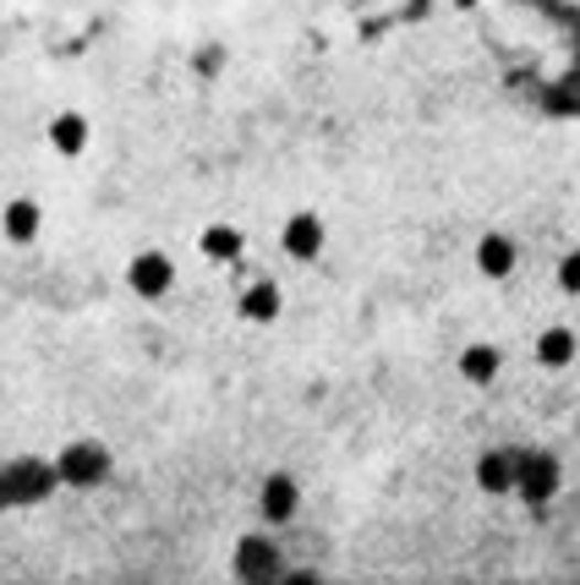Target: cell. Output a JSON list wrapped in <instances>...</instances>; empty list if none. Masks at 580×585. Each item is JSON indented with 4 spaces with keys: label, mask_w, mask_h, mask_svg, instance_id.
Listing matches in <instances>:
<instances>
[{
    "label": "cell",
    "mask_w": 580,
    "mask_h": 585,
    "mask_svg": "<svg viewBox=\"0 0 580 585\" xmlns=\"http://www.w3.org/2000/svg\"><path fill=\"white\" fill-rule=\"evenodd\" d=\"M554 280H559V291H565V295H580V247H570V252L559 258Z\"/></svg>",
    "instance_id": "4fadbf2b"
},
{
    "label": "cell",
    "mask_w": 580,
    "mask_h": 585,
    "mask_svg": "<svg viewBox=\"0 0 580 585\" xmlns=\"http://www.w3.org/2000/svg\"><path fill=\"white\" fill-rule=\"evenodd\" d=\"M39 225H44V208H39L33 197H11V203L0 208V236H6L11 247H28V241L39 236Z\"/></svg>",
    "instance_id": "5b68a950"
},
{
    "label": "cell",
    "mask_w": 580,
    "mask_h": 585,
    "mask_svg": "<svg viewBox=\"0 0 580 585\" xmlns=\"http://www.w3.org/2000/svg\"><path fill=\"white\" fill-rule=\"evenodd\" d=\"M44 138H50V148H55L61 159H77V153L88 148V116H83V110H61Z\"/></svg>",
    "instance_id": "52a82bcc"
},
{
    "label": "cell",
    "mask_w": 580,
    "mask_h": 585,
    "mask_svg": "<svg viewBox=\"0 0 580 585\" xmlns=\"http://www.w3.org/2000/svg\"><path fill=\"white\" fill-rule=\"evenodd\" d=\"M105 465H110V459H105L99 443H72V448L61 454V476H66V481H99Z\"/></svg>",
    "instance_id": "9c48e42d"
},
{
    "label": "cell",
    "mask_w": 580,
    "mask_h": 585,
    "mask_svg": "<svg viewBox=\"0 0 580 585\" xmlns=\"http://www.w3.org/2000/svg\"><path fill=\"white\" fill-rule=\"evenodd\" d=\"M127 285H132V295H143V301H159V295L175 285L170 252H138V258L127 263Z\"/></svg>",
    "instance_id": "6da1fadb"
},
{
    "label": "cell",
    "mask_w": 580,
    "mask_h": 585,
    "mask_svg": "<svg viewBox=\"0 0 580 585\" xmlns=\"http://www.w3.org/2000/svg\"><path fill=\"white\" fill-rule=\"evenodd\" d=\"M515 263H520L515 236H504V230L476 236V274H482V280H509V274H515Z\"/></svg>",
    "instance_id": "3957f363"
},
{
    "label": "cell",
    "mask_w": 580,
    "mask_h": 585,
    "mask_svg": "<svg viewBox=\"0 0 580 585\" xmlns=\"http://www.w3.org/2000/svg\"><path fill=\"white\" fill-rule=\"evenodd\" d=\"M280 306H286V295H280L275 280H253V285L241 291V317H247V323H275Z\"/></svg>",
    "instance_id": "30bf717a"
},
{
    "label": "cell",
    "mask_w": 580,
    "mask_h": 585,
    "mask_svg": "<svg viewBox=\"0 0 580 585\" xmlns=\"http://www.w3.org/2000/svg\"><path fill=\"white\" fill-rule=\"evenodd\" d=\"M520 459L526 454H515V448H482L476 454V487L482 492H509V487H520Z\"/></svg>",
    "instance_id": "7a4b0ae2"
},
{
    "label": "cell",
    "mask_w": 580,
    "mask_h": 585,
    "mask_svg": "<svg viewBox=\"0 0 580 585\" xmlns=\"http://www.w3.org/2000/svg\"><path fill=\"white\" fill-rule=\"evenodd\" d=\"M498 367H504V356H498V345H487V339H476V345L460 350V378L476 383V389H487V383L498 378Z\"/></svg>",
    "instance_id": "ba28073f"
},
{
    "label": "cell",
    "mask_w": 580,
    "mask_h": 585,
    "mask_svg": "<svg viewBox=\"0 0 580 585\" xmlns=\"http://www.w3.org/2000/svg\"><path fill=\"white\" fill-rule=\"evenodd\" d=\"M296 503H301V487L290 481L286 470H275V476L264 481V492H258V509H264V520H269V526H286L290 514H296Z\"/></svg>",
    "instance_id": "8992f818"
},
{
    "label": "cell",
    "mask_w": 580,
    "mask_h": 585,
    "mask_svg": "<svg viewBox=\"0 0 580 585\" xmlns=\"http://www.w3.org/2000/svg\"><path fill=\"white\" fill-rule=\"evenodd\" d=\"M280 247H286L296 263H312L323 252V219L318 214H290L286 230H280Z\"/></svg>",
    "instance_id": "277c9868"
},
{
    "label": "cell",
    "mask_w": 580,
    "mask_h": 585,
    "mask_svg": "<svg viewBox=\"0 0 580 585\" xmlns=\"http://www.w3.org/2000/svg\"><path fill=\"white\" fill-rule=\"evenodd\" d=\"M241 230H230V225H208L203 230V252L214 258V263H230V258H241Z\"/></svg>",
    "instance_id": "7c38bea8"
},
{
    "label": "cell",
    "mask_w": 580,
    "mask_h": 585,
    "mask_svg": "<svg viewBox=\"0 0 580 585\" xmlns=\"http://www.w3.org/2000/svg\"><path fill=\"white\" fill-rule=\"evenodd\" d=\"M537 361H543V367H570V361H576V334H570L565 323H548V328L537 334Z\"/></svg>",
    "instance_id": "8fae6325"
},
{
    "label": "cell",
    "mask_w": 580,
    "mask_h": 585,
    "mask_svg": "<svg viewBox=\"0 0 580 585\" xmlns=\"http://www.w3.org/2000/svg\"><path fill=\"white\" fill-rule=\"evenodd\" d=\"M219 61H225L219 50H197V72H219Z\"/></svg>",
    "instance_id": "5bb4252c"
}]
</instances>
